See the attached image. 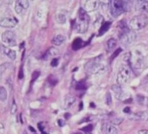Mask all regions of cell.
I'll return each instance as SVG.
<instances>
[{
	"label": "cell",
	"mask_w": 148,
	"mask_h": 134,
	"mask_svg": "<svg viewBox=\"0 0 148 134\" xmlns=\"http://www.w3.org/2000/svg\"><path fill=\"white\" fill-rule=\"evenodd\" d=\"M128 61L131 69L136 73H140L146 66V57L139 50L128 53Z\"/></svg>",
	"instance_id": "cell-1"
},
{
	"label": "cell",
	"mask_w": 148,
	"mask_h": 134,
	"mask_svg": "<svg viewBox=\"0 0 148 134\" xmlns=\"http://www.w3.org/2000/svg\"><path fill=\"white\" fill-rule=\"evenodd\" d=\"M119 28L120 29L119 38L121 44L124 46L132 45L136 38L135 32L133 30L130 29L127 26L125 23L123 21H120V24H119Z\"/></svg>",
	"instance_id": "cell-2"
},
{
	"label": "cell",
	"mask_w": 148,
	"mask_h": 134,
	"mask_svg": "<svg viewBox=\"0 0 148 134\" xmlns=\"http://www.w3.org/2000/svg\"><path fill=\"white\" fill-rule=\"evenodd\" d=\"M90 19L87 12L84 9L80 8L74 24L76 32L80 34L86 32L88 29Z\"/></svg>",
	"instance_id": "cell-3"
},
{
	"label": "cell",
	"mask_w": 148,
	"mask_h": 134,
	"mask_svg": "<svg viewBox=\"0 0 148 134\" xmlns=\"http://www.w3.org/2000/svg\"><path fill=\"white\" fill-rule=\"evenodd\" d=\"M109 9L111 14L113 17H118L127 9L128 2L124 1H109Z\"/></svg>",
	"instance_id": "cell-4"
},
{
	"label": "cell",
	"mask_w": 148,
	"mask_h": 134,
	"mask_svg": "<svg viewBox=\"0 0 148 134\" xmlns=\"http://www.w3.org/2000/svg\"><path fill=\"white\" fill-rule=\"evenodd\" d=\"M148 25V17L144 14L135 16L131 18L129 23L131 29L139 30Z\"/></svg>",
	"instance_id": "cell-5"
},
{
	"label": "cell",
	"mask_w": 148,
	"mask_h": 134,
	"mask_svg": "<svg viewBox=\"0 0 148 134\" xmlns=\"http://www.w3.org/2000/svg\"><path fill=\"white\" fill-rule=\"evenodd\" d=\"M105 66L101 63L99 58H95L92 60H90L84 65L85 70L91 74L98 73L103 70Z\"/></svg>",
	"instance_id": "cell-6"
},
{
	"label": "cell",
	"mask_w": 148,
	"mask_h": 134,
	"mask_svg": "<svg viewBox=\"0 0 148 134\" xmlns=\"http://www.w3.org/2000/svg\"><path fill=\"white\" fill-rule=\"evenodd\" d=\"M131 75V71L129 66L126 65H122L117 75V83L119 85H124L130 80Z\"/></svg>",
	"instance_id": "cell-7"
},
{
	"label": "cell",
	"mask_w": 148,
	"mask_h": 134,
	"mask_svg": "<svg viewBox=\"0 0 148 134\" xmlns=\"http://www.w3.org/2000/svg\"><path fill=\"white\" fill-rule=\"evenodd\" d=\"M2 40L3 43L10 46L16 44V36L11 31H6L2 34Z\"/></svg>",
	"instance_id": "cell-8"
},
{
	"label": "cell",
	"mask_w": 148,
	"mask_h": 134,
	"mask_svg": "<svg viewBox=\"0 0 148 134\" xmlns=\"http://www.w3.org/2000/svg\"><path fill=\"white\" fill-rule=\"evenodd\" d=\"M17 22V20L14 17H6L1 19L0 25L4 28H13Z\"/></svg>",
	"instance_id": "cell-9"
},
{
	"label": "cell",
	"mask_w": 148,
	"mask_h": 134,
	"mask_svg": "<svg viewBox=\"0 0 148 134\" xmlns=\"http://www.w3.org/2000/svg\"><path fill=\"white\" fill-rule=\"evenodd\" d=\"M102 134H117V129L108 122H103L101 128Z\"/></svg>",
	"instance_id": "cell-10"
},
{
	"label": "cell",
	"mask_w": 148,
	"mask_h": 134,
	"mask_svg": "<svg viewBox=\"0 0 148 134\" xmlns=\"http://www.w3.org/2000/svg\"><path fill=\"white\" fill-rule=\"evenodd\" d=\"M130 119L136 121H146L148 120V110H144L134 113L129 117Z\"/></svg>",
	"instance_id": "cell-11"
},
{
	"label": "cell",
	"mask_w": 148,
	"mask_h": 134,
	"mask_svg": "<svg viewBox=\"0 0 148 134\" xmlns=\"http://www.w3.org/2000/svg\"><path fill=\"white\" fill-rule=\"evenodd\" d=\"M29 7V2L26 0L17 1L15 3V11L17 14H20L23 10H26Z\"/></svg>",
	"instance_id": "cell-12"
},
{
	"label": "cell",
	"mask_w": 148,
	"mask_h": 134,
	"mask_svg": "<svg viewBox=\"0 0 148 134\" xmlns=\"http://www.w3.org/2000/svg\"><path fill=\"white\" fill-rule=\"evenodd\" d=\"M112 90L114 92L115 97L119 100H122L124 99L125 92L121 89L120 85L114 84L112 86Z\"/></svg>",
	"instance_id": "cell-13"
},
{
	"label": "cell",
	"mask_w": 148,
	"mask_h": 134,
	"mask_svg": "<svg viewBox=\"0 0 148 134\" xmlns=\"http://www.w3.org/2000/svg\"><path fill=\"white\" fill-rule=\"evenodd\" d=\"M1 51L2 52L6 54L9 58H10L11 59H15L16 58V53L14 50H13L8 47H6V46H4L3 45H2L1 47Z\"/></svg>",
	"instance_id": "cell-14"
},
{
	"label": "cell",
	"mask_w": 148,
	"mask_h": 134,
	"mask_svg": "<svg viewBox=\"0 0 148 134\" xmlns=\"http://www.w3.org/2000/svg\"><path fill=\"white\" fill-rule=\"evenodd\" d=\"M99 2L97 1H87L84 3V10L92 11L95 10L98 7Z\"/></svg>",
	"instance_id": "cell-15"
},
{
	"label": "cell",
	"mask_w": 148,
	"mask_h": 134,
	"mask_svg": "<svg viewBox=\"0 0 148 134\" xmlns=\"http://www.w3.org/2000/svg\"><path fill=\"white\" fill-rule=\"evenodd\" d=\"M136 6L138 10L148 13V1H137Z\"/></svg>",
	"instance_id": "cell-16"
},
{
	"label": "cell",
	"mask_w": 148,
	"mask_h": 134,
	"mask_svg": "<svg viewBox=\"0 0 148 134\" xmlns=\"http://www.w3.org/2000/svg\"><path fill=\"white\" fill-rule=\"evenodd\" d=\"M76 101V99L75 97L72 96H68L65 98L64 102V105H63V108L64 109H69Z\"/></svg>",
	"instance_id": "cell-17"
},
{
	"label": "cell",
	"mask_w": 148,
	"mask_h": 134,
	"mask_svg": "<svg viewBox=\"0 0 148 134\" xmlns=\"http://www.w3.org/2000/svg\"><path fill=\"white\" fill-rule=\"evenodd\" d=\"M65 37L62 35H57L52 40V43L56 46H60L65 41Z\"/></svg>",
	"instance_id": "cell-18"
},
{
	"label": "cell",
	"mask_w": 148,
	"mask_h": 134,
	"mask_svg": "<svg viewBox=\"0 0 148 134\" xmlns=\"http://www.w3.org/2000/svg\"><path fill=\"white\" fill-rule=\"evenodd\" d=\"M110 25H111V23L109 22V21H106V22L103 23L102 25H101V26L99 29L98 36H101V35H103L106 31H108L110 28Z\"/></svg>",
	"instance_id": "cell-19"
},
{
	"label": "cell",
	"mask_w": 148,
	"mask_h": 134,
	"mask_svg": "<svg viewBox=\"0 0 148 134\" xmlns=\"http://www.w3.org/2000/svg\"><path fill=\"white\" fill-rule=\"evenodd\" d=\"M83 43V42L81 38H76L73 41V43L72 44V49L74 50H79V49H80L82 47Z\"/></svg>",
	"instance_id": "cell-20"
},
{
	"label": "cell",
	"mask_w": 148,
	"mask_h": 134,
	"mask_svg": "<svg viewBox=\"0 0 148 134\" xmlns=\"http://www.w3.org/2000/svg\"><path fill=\"white\" fill-rule=\"evenodd\" d=\"M58 53V50L55 48H50L48 51H47L45 54L43 56L44 59H47L52 55H56Z\"/></svg>",
	"instance_id": "cell-21"
},
{
	"label": "cell",
	"mask_w": 148,
	"mask_h": 134,
	"mask_svg": "<svg viewBox=\"0 0 148 134\" xmlns=\"http://www.w3.org/2000/svg\"><path fill=\"white\" fill-rule=\"evenodd\" d=\"M56 20L59 24H64L66 20V16L63 13H59L56 14Z\"/></svg>",
	"instance_id": "cell-22"
},
{
	"label": "cell",
	"mask_w": 148,
	"mask_h": 134,
	"mask_svg": "<svg viewBox=\"0 0 148 134\" xmlns=\"http://www.w3.org/2000/svg\"><path fill=\"white\" fill-rule=\"evenodd\" d=\"M136 100L138 103L142 105H148V98L143 95H138L136 96Z\"/></svg>",
	"instance_id": "cell-23"
},
{
	"label": "cell",
	"mask_w": 148,
	"mask_h": 134,
	"mask_svg": "<svg viewBox=\"0 0 148 134\" xmlns=\"http://www.w3.org/2000/svg\"><path fill=\"white\" fill-rule=\"evenodd\" d=\"M117 44V40L114 38H110L107 42V47L109 50H112Z\"/></svg>",
	"instance_id": "cell-24"
},
{
	"label": "cell",
	"mask_w": 148,
	"mask_h": 134,
	"mask_svg": "<svg viewBox=\"0 0 148 134\" xmlns=\"http://www.w3.org/2000/svg\"><path fill=\"white\" fill-rule=\"evenodd\" d=\"M8 94L6 89L1 86L0 87V100L1 101H5L7 98Z\"/></svg>",
	"instance_id": "cell-25"
},
{
	"label": "cell",
	"mask_w": 148,
	"mask_h": 134,
	"mask_svg": "<svg viewBox=\"0 0 148 134\" xmlns=\"http://www.w3.org/2000/svg\"><path fill=\"white\" fill-rule=\"evenodd\" d=\"M86 88V84L83 82H79L76 84L75 89L76 90H83Z\"/></svg>",
	"instance_id": "cell-26"
},
{
	"label": "cell",
	"mask_w": 148,
	"mask_h": 134,
	"mask_svg": "<svg viewBox=\"0 0 148 134\" xmlns=\"http://www.w3.org/2000/svg\"><path fill=\"white\" fill-rule=\"evenodd\" d=\"M48 81L49 83L53 85H55L57 83H58V80L56 78H55L53 76H50V77L48 78Z\"/></svg>",
	"instance_id": "cell-27"
},
{
	"label": "cell",
	"mask_w": 148,
	"mask_h": 134,
	"mask_svg": "<svg viewBox=\"0 0 148 134\" xmlns=\"http://www.w3.org/2000/svg\"><path fill=\"white\" fill-rule=\"evenodd\" d=\"M40 75V72L39 71H34L31 75V82H34L35 81L39 76Z\"/></svg>",
	"instance_id": "cell-28"
},
{
	"label": "cell",
	"mask_w": 148,
	"mask_h": 134,
	"mask_svg": "<svg viewBox=\"0 0 148 134\" xmlns=\"http://www.w3.org/2000/svg\"><path fill=\"white\" fill-rule=\"evenodd\" d=\"M123 121V119L122 118H116L113 119L110 122L112 124H113V125H118L119 124H120Z\"/></svg>",
	"instance_id": "cell-29"
},
{
	"label": "cell",
	"mask_w": 148,
	"mask_h": 134,
	"mask_svg": "<svg viewBox=\"0 0 148 134\" xmlns=\"http://www.w3.org/2000/svg\"><path fill=\"white\" fill-rule=\"evenodd\" d=\"M17 105L16 103V102H14V100H13V103H12V107H11V109H10V113L12 114H14L16 113V111H17Z\"/></svg>",
	"instance_id": "cell-30"
},
{
	"label": "cell",
	"mask_w": 148,
	"mask_h": 134,
	"mask_svg": "<svg viewBox=\"0 0 148 134\" xmlns=\"http://www.w3.org/2000/svg\"><path fill=\"white\" fill-rule=\"evenodd\" d=\"M92 128H93L92 125L91 124H90V125H88L82 128V130L85 132H90L92 130Z\"/></svg>",
	"instance_id": "cell-31"
},
{
	"label": "cell",
	"mask_w": 148,
	"mask_h": 134,
	"mask_svg": "<svg viewBox=\"0 0 148 134\" xmlns=\"http://www.w3.org/2000/svg\"><path fill=\"white\" fill-rule=\"evenodd\" d=\"M106 103L107 105H110L112 103V96L109 92H108L106 96Z\"/></svg>",
	"instance_id": "cell-32"
},
{
	"label": "cell",
	"mask_w": 148,
	"mask_h": 134,
	"mask_svg": "<svg viewBox=\"0 0 148 134\" xmlns=\"http://www.w3.org/2000/svg\"><path fill=\"white\" fill-rule=\"evenodd\" d=\"M122 51V49L121 48H118L112 54V55L111 56V58L112 59H113L114 58H116L119 54Z\"/></svg>",
	"instance_id": "cell-33"
},
{
	"label": "cell",
	"mask_w": 148,
	"mask_h": 134,
	"mask_svg": "<svg viewBox=\"0 0 148 134\" xmlns=\"http://www.w3.org/2000/svg\"><path fill=\"white\" fill-rule=\"evenodd\" d=\"M18 77L19 79H22L24 77V71L22 66H21L20 68V70L18 73Z\"/></svg>",
	"instance_id": "cell-34"
},
{
	"label": "cell",
	"mask_w": 148,
	"mask_h": 134,
	"mask_svg": "<svg viewBox=\"0 0 148 134\" xmlns=\"http://www.w3.org/2000/svg\"><path fill=\"white\" fill-rule=\"evenodd\" d=\"M58 59L56 58H53V59L51 60V63H50L51 66H53V67H56V66H57L58 65Z\"/></svg>",
	"instance_id": "cell-35"
},
{
	"label": "cell",
	"mask_w": 148,
	"mask_h": 134,
	"mask_svg": "<svg viewBox=\"0 0 148 134\" xmlns=\"http://www.w3.org/2000/svg\"><path fill=\"white\" fill-rule=\"evenodd\" d=\"M38 129H39V131H40L41 132H42L43 133H44V132H43L44 126H43V125L42 124L41 122L38 123Z\"/></svg>",
	"instance_id": "cell-36"
},
{
	"label": "cell",
	"mask_w": 148,
	"mask_h": 134,
	"mask_svg": "<svg viewBox=\"0 0 148 134\" xmlns=\"http://www.w3.org/2000/svg\"><path fill=\"white\" fill-rule=\"evenodd\" d=\"M58 124L60 126H63L65 124V122L63 120H59L58 121Z\"/></svg>",
	"instance_id": "cell-37"
},
{
	"label": "cell",
	"mask_w": 148,
	"mask_h": 134,
	"mask_svg": "<svg viewBox=\"0 0 148 134\" xmlns=\"http://www.w3.org/2000/svg\"><path fill=\"white\" fill-rule=\"evenodd\" d=\"M138 134H148V130L142 129L138 132Z\"/></svg>",
	"instance_id": "cell-38"
},
{
	"label": "cell",
	"mask_w": 148,
	"mask_h": 134,
	"mask_svg": "<svg viewBox=\"0 0 148 134\" xmlns=\"http://www.w3.org/2000/svg\"><path fill=\"white\" fill-rule=\"evenodd\" d=\"M123 111L124 113H129L130 111V108L128 107H127L125 109H124Z\"/></svg>",
	"instance_id": "cell-39"
},
{
	"label": "cell",
	"mask_w": 148,
	"mask_h": 134,
	"mask_svg": "<svg viewBox=\"0 0 148 134\" xmlns=\"http://www.w3.org/2000/svg\"><path fill=\"white\" fill-rule=\"evenodd\" d=\"M143 88H144V90H145L146 91L148 92V83H146V84H145Z\"/></svg>",
	"instance_id": "cell-40"
},
{
	"label": "cell",
	"mask_w": 148,
	"mask_h": 134,
	"mask_svg": "<svg viewBox=\"0 0 148 134\" xmlns=\"http://www.w3.org/2000/svg\"><path fill=\"white\" fill-rule=\"evenodd\" d=\"M70 114H69V113H65V114H64V117L65 118H66V119H68V118H69V117H70Z\"/></svg>",
	"instance_id": "cell-41"
},
{
	"label": "cell",
	"mask_w": 148,
	"mask_h": 134,
	"mask_svg": "<svg viewBox=\"0 0 148 134\" xmlns=\"http://www.w3.org/2000/svg\"><path fill=\"white\" fill-rule=\"evenodd\" d=\"M29 129H30V131H31V132H36V131L35 130V129H34V128H32V126H29Z\"/></svg>",
	"instance_id": "cell-42"
},
{
	"label": "cell",
	"mask_w": 148,
	"mask_h": 134,
	"mask_svg": "<svg viewBox=\"0 0 148 134\" xmlns=\"http://www.w3.org/2000/svg\"><path fill=\"white\" fill-rule=\"evenodd\" d=\"M75 134H80V133H75Z\"/></svg>",
	"instance_id": "cell-43"
}]
</instances>
